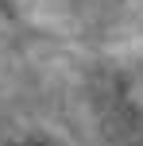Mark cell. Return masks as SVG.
I'll return each mask as SVG.
<instances>
[{"label":"cell","instance_id":"obj_1","mask_svg":"<svg viewBox=\"0 0 143 146\" xmlns=\"http://www.w3.org/2000/svg\"><path fill=\"white\" fill-rule=\"evenodd\" d=\"M93 111L108 146H143V62L101 73L93 85Z\"/></svg>","mask_w":143,"mask_h":146},{"label":"cell","instance_id":"obj_2","mask_svg":"<svg viewBox=\"0 0 143 146\" xmlns=\"http://www.w3.org/2000/svg\"><path fill=\"white\" fill-rule=\"evenodd\" d=\"M23 146H43V142H23Z\"/></svg>","mask_w":143,"mask_h":146}]
</instances>
